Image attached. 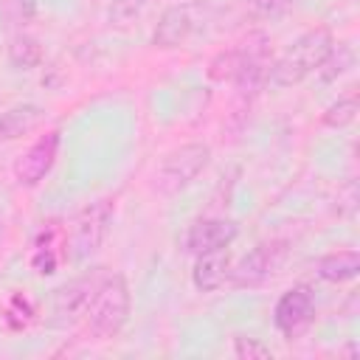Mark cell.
Listing matches in <instances>:
<instances>
[{
  "label": "cell",
  "mask_w": 360,
  "mask_h": 360,
  "mask_svg": "<svg viewBox=\"0 0 360 360\" xmlns=\"http://www.w3.org/2000/svg\"><path fill=\"white\" fill-rule=\"evenodd\" d=\"M332 48H335V39H332L329 28H309L276 62H270L267 82L273 87H292V84H298L301 79H307L312 70L321 68V62L329 56Z\"/></svg>",
  "instance_id": "6da1fadb"
},
{
  "label": "cell",
  "mask_w": 360,
  "mask_h": 360,
  "mask_svg": "<svg viewBox=\"0 0 360 360\" xmlns=\"http://www.w3.org/2000/svg\"><path fill=\"white\" fill-rule=\"evenodd\" d=\"M87 315V329L93 338H112L121 332V326L127 323L129 315V287L127 278L121 273H107L90 301V307L84 309Z\"/></svg>",
  "instance_id": "7a4b0ae2"
},
{
  "label": "cell",
  "mask_w": 360,
  "mask_h": 360,
  "mask_svg": "<svg viewBox=\"0 0 360 360\" xmlns=\"http://www.w3.org/2000/svg\"><path fill=\"white\" fill-rule=\"evenodd\" d=\"M239 68L233 73V84L239 96H256L267 84L270 70V37L264 31H250L239 45Z\"/></svg>",
  "instance_id": "3957f363"
},
{
  "label": "cell",
  "mask_w": 360,
  "mask_h": 360,
  "mask_svg": "<svg viewBox=\"0 0 360 360\" xmlns=\"http://www.w3.org/2000/svg\"><path fill=\"white\" fill-rule=\"evenodd\" d=\"M110 222H112V200H96V202L84 205L73 217L70 233H68L73 259L93 256L101 248V242H104V236L110 231Z\"/></svg>",
  "instance_id": "277c9868"
},
{
  "label": "cell",
  "mask_w": 360,
  "mask_h": 360,
  "mask_svg": "<svg viewBox=\"0 0 360 360\" xmlns=\"http://www.w3.org/2000/svg\"><path fill=\"white\" fill-rule=\"evenodd\" d=\"M208 160H211V149L205 143H186V146L174 149L172 155H166V160L160 163V169L155 174L158 191L177 194L208 166Z\"/></svg>",
  "instance_id": "5b68a950"
},
{
  "label": "cell",
  "mask_w": 360,
  "mask_h": 360,
  "mask_svg": "<svg viewBox=\"0 0 360 360\" xmlns=\"http://www.w3.org/2000/svg\"><path fill=\"white\" fill-rule=\"evenodd\" d=\"M284 256H287V242H281V239L262 242L248 256L239 259V264L231 270V278L236 287H256L267 276L278 273V267L284 264Z\"/></svg>",
  "instance_id": "8992f818"
},
{
  "label": "cell",
  "mask_w": 360,
  "mask_h": 360,
  "mask_svg": "<svg viewBox=\"0 0 360 360\" xmlns=\"http://www.w3.org/2000/svg\"><path fill=\"white\" fill-rule=\"evenodd\" d=\"M273 321H276V329L284 338H301L309 329V323L315 321V298H312L309 287H292V290H287L276 301Z\"/></svg>",
  "instance_id": "52a82bcc"
},
{
  "label": "cell",
  "mask_w": 360,
  "mask_h": 360,
  "mask_svg": "<svg viewBox=\"0 0 360 360\" xmlns=\"http://www.w3.org/2000/svg\"><path fill=\"white\" fill-rule=\"evenodd\" d=\"M56 152H59V132L51 129L45 135H39L17 160H14V180L20 186H37L56 163Z\"/></svg>",
  "instance_id": "ba28073f"
},
{
  "label": "cell",
  "mask_w": 360,
  "mask_h": 360,
  "mask_svg": "<svg viewBox=\"0 0 360 360\" xmlns=\"http://www.w3.org/2000/svg\"><path fill=\"white\" fill-rule=\"evenodd\" d=\"M101 270H104V267H98V270H93V273H87V276H82V278L70 281L68 287H62V290L56 292L53 309H56V315H59V318L73 321V318L84 315V309L90 307V301H93V295H96V290H98L101 278L107 276V273H101Z\"/></svg>",
  "instance_id": "9c48e42d"
},
{
  "label": "cell",
  "mask_w": 360,
  "mask_h": 360,
  "mask_svg": "<svg viewBox=\"0 0 360 360\" xmlns=\"http://www.w3.org/2000/svg\"><path fill=\"white\" fill-rule=\"evenodd\" d=\"M236 239V225L231 219H197L186 233V250L200 256L228 248Z\"/></svg>",
  "instance_id": "30bf717a"
},
{
  "label": "cell",
  "mask_w": 360,
  "mask_h": 360,
  "mask_svg": "<svg viewBox=\"0 0 360 360\" xmlns=\"http://www.w3.org/2000/svg\"><path fill=\"white\" fill-rule=\"evenodd\" d=\"M197 20H194V6L191 3H180V6H172L163 11L155 34H152V42L158 48H177L180 42L188 39V34L194 31Z\"/></svg>",
  "instance_id": "8fae6325"
},
{
  "label": "cell",
  "mask_w": 360,
  "mask_h": 360,
  "mask_svg": "<svg viewBox=\"0 0 360 360\" xmlns=\"http://www.w3.org/2000/svg\"><path fill=\"white\" fill-rule=\"evenodd\" d=\"M191 278H194V287L202 290V292H211V290L222 287L231 278V256H228V250L219 248V250H211V253H200Z\"/></svg>",
  "instance_id": "7c38bea8"
},
{
  "label": "cell",
  "mask_w": 360,
  "mask_h": 360,
  "mask_svg": "<svg viewBox=\"0 0 360 360\" xmlns=\"http://www.w3.org/2000/svg\"><path fill=\"white\" fill-rule=\"evenodd\" d=\"M42 118L45 112L37 104H20V107L0 112V141H14V138L28 135L31 129L42 124Z\"/></svg>",
  "instance_id": "4fadbf2b"
},
{
  "label": "cell",
  "mask_w": 360,
  "mask_h": 360,
  "mask_svg": "<svg viewBox=\"0 0 360 360\" xmlns=\"http://www.w3.org/2000/svg\"><path fill=\"white\" fill-rule=\"evenodd\" d=\"M357 273H360V253L357 250H338V253H329L318 262V276L329 284L349 281Z\"/></svg>",
  "instance_id": "5bb4252c"
},
{
  "label": "cell",
  "mask_w": 360,
  "mask_h": 360,
  "mask_svg": "<svg viewBox=\"0 0 360 360\" xmlns=\"http://www.w3.org/2000/svg\"><path fill=\"white\" fill-rule=\"evenodd\" d=\"M56 239H62L59 228H48V231H42L39 239H37V250H34V256H31V264H34V270H37L39 276H51V273L56 270V264H59V253H56V248H53Z\"/></svg>",
  "instance_id": "9a60e30c"
},
{
  "label": "cell",
  "mask_w": 360,
  "mask_h": 360,
  "mask_svg": "<svg viewBox=\"0 0 360 360\" xmlns=\"http://www.w3.org/2000/svg\"><path fill=\"white\" fill-rule=\"evenodd\" d=\"M39 59H42V48H39V42H37L34 37L20 34V37L11 39V45H8V62H11L14 68L31 70V68L39 65Z\"/></svg>",
  "instance_id": "2e32d148"
},
{
  "label": "cell",
  "mask_w": 360,
  "mask_h": 360,
  "mask_svg": "<svg viewBox=\"0 0 360 360\" xmlns=\"http://www.w3.org/2000/svg\"><path fill=\"white\" fill-rule=\"evenodd\" d=\"M354 118H357V98H354V96L335 101V104L326 107V112H323V124H326V127H335V129H338V127H349Z\"/></svg>",
  "instance_id": "e0dca14e"
},
{
  "label": "cell",
  "mask_w": 360,
  "mask_h": 360,
  "mask_svg": "<svg viewBox=\"0 0 360 360\" xmlns=\"http://www.w3.org/2000/svg\"><path fill=\"white\" fill-rule=\"evenodd\" d=\"M236 68H239V53H236V48H228V51H219V53L211 59L208 76H211L214 82H225V79H233Z\"/></svg>",
  "instance_id": "ac0fdd59"
},
{
  "label": "cell",
  "mask_w": 360,
  "mask_h": 360,
  "mask_svg": "<svg viewBox=\"0 0 360 360\" xmlns=\"http://www.w3.org/2000/svg\"><path fill=\"white\" fill-rule=\"evenodd\" d=\"M146 0H112L110 3V22L115 25H127L129 20H135L141 14Z\"/></svg>",
  "instance_id": "d6986e66"
},
{
  "label": "cell",
  "mask_w": 360,
  "mask_h": 360,
  "mask_svg": "<svg viewBox=\"0 0 360 360\" xmlns=\"http://www.w3.org/2000/svg\"><path fill=\"white\" fill-rule=\"evenodd\" d=\"M233 354L242 360H259V357H270L273 352L256 338H233Z\"/></svg>",
  "instance_id": "ffe728a7"
},
{
  "label": "cell",
  "mask_w": 360,
  "mask_h": 360,
  "mask_svg": "<svg viewBox=\"0 0 360 360\" xmlns=\"http://www.w3.org/2000/svg\"><path fill=\"white\" fill-rule=\"evenodd\" d=\"M290 0H250V11L259 20H276L287 11Z\"/></svg>",
  "instance_id": "44dd1931"
},
{
  "label": "cell",
  "mask_w": 360,
  "mask_h": 360,
  "mask_svg": "<svg viewBox=\"0 0 360 360\" xmlns=\"http://www.w3.org/2000/svg\"><path fill=\"white\" fill-rule=\"evenodd\" d=\"M6 11L14 20H28L34 14V0H6Z\"/></svg>",
  "instance_id": "7402d4cb"
}]
</instances>
